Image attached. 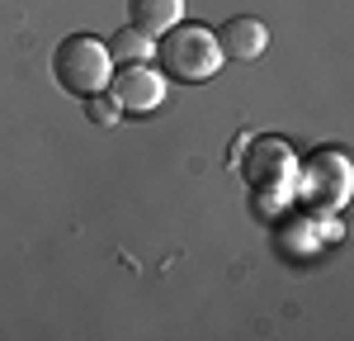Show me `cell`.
<instances>
[{
	"mask_svg": "<svg viewBox=\"0 0 354 341\" xmlns=\"http://www.w3.org/2000/svg\"><path fill=\"white\" fill-rule=\"evenodd\" d=\"M232 166L241 170L245 190H250V204H255L260 218L288 213V204H293V175H298V152H293L283 138L250 133Z\"/></svg>",
	"mask_w": 354,
	"mask_h": 341,
	"instance_id": "6da1fadb",
	"label": "cell"
},
{
	"mask_svg": "<svg viewBox=\"0 0 354 341\" xmlns=\"http://www.w3.org/2000/svg\"><path fill=\"white\" fill-rule=\"evenodd\" d=\"M151 62H161L165 76L170 81H185V85H198V81H213L222 71V48H218V33L203 24H180L165 28L161 38H156V57Z\"/></svg>",
	"mask_w": 354,
	"mask_h": 341,
	"instance_id": "7a4b0ae2",
	"label": "cell"
},
{
	"mask_svg": "<svg viewBox=\"0 0 354 341\" xmlns=\"http://www.w3.org/2000/svg\"><path fill=\"white\" fill-rule=\"evenodd\" d=\"M350 185H354V166L345 152L335 147H317L312 157L298 161L293 175V199H302L312 213H340L350 204Z\"/></svg>",
	"mask_w": 354,
	"mask_h": 341,
	"instance_id": "3957f363",
	"label": "cell"
},
{
	"mask_svg": "<svg viewBox=\"0 0 354 341\" xmlns=\"http://www.w3.org/2000/svg\"><path fill=\"white\" fill-rule=\"evenodd\" d=\"M53 76L66 95H81V100L95 95V90H104L113 76L104 38H95V33H66L53 53Z\"/></svg>",
	"mask_w": 354,
	"mask_h": 341,
	"instance_id": "277c9868",
	"label": "cell"
},
{
	"mask_svg": "<svg viewBox=\"0 0 354 341\" xmlns=\"http://www.w3.org/2000/svg\"><path fill=\"white\" fill-rule=\"evenodd\" d=\"M104 90L123 114H156L165 105V71L151 62H128V67H113Z\"/></svg>",
	"mask_w": 354,
	"mask_h": 341,
	"instance_id": "5b68a950",
	"label": "cell"
},
{
	"mask_svg": "<svg viewBox=\"0 0 354 341\" xmlns=\"http://www.w3.org/2000/svg\"><path fill=\"white\" fill-rule=\"evenodd\" d=\"M345 237V227H340V218L335 213H288L283 223L274 227V247L283 256H293V261H307V256L326 252L330 242H340Z\"/></svg>",
	"mask_w": 354,
	"mask_h": 341,
	"instance_id": "8992f818",
	"label": "cell"
},
{
	"mask_svg": "<svg viewBox=\"0 0 354 341\" xmlns=\"http://www.w3.org/2000/svg\"><path fill=\"white\" fill-rule=\"evenodd\" d=\"M218 48H222V62H260L265 48H270V28L255 15H236L218 28Z\"/></svg>",
	"mask_w": 354,
	"mask_h": 341,
	"instance_id": "52a82bcc",
	"label": "cell"
},
{
	"mask_svg": "<svg viewBox=\"0 0 354 341\" xmlns=\"http://www.w3.org/2000/svg\"><path fill=\"white\" fill-rule=\"evenodd\" d=\"M180 19H185V0H128V24L147 38H161Z\"/></svg>",
	"mask_w": 354,
	"mask_h": 341,
	"instance_id": "ba28073f",
	"label": "cell"
},
{
	"mask_svg": "<svg viewBox=\"0 0 354 341\" xmlns=\"http://www.w3.org/2000/svg\"><path fill=\"white\" fill-rule=\"evenodd\" d=\"M104 48H109L113 67H128V62H151V57H156V38H147V33H137L133 24H123Z\"/></svg>",
	"mask_w": 354,
	"mask_h": 341,
	"instance_id": "9c48e42d",
	"label": "cell"
},
{
	"mask_svg": "<svg viewBox=\"0 0 354 341\" xmlns=\"http://www.w3.org/2000/svg\"><path fill=\"white\" fill-rule=\"evenodd\" d=\"M85 119H90V123H100V128H109V123L123 119V110L113 105L109 90H95V95H85Z\"/></svg>",
	"mask_w": 354,
	"mask_h": 341,
	"instance_id": "30bf717a",
	"label": "cell"
}]
</instances>
